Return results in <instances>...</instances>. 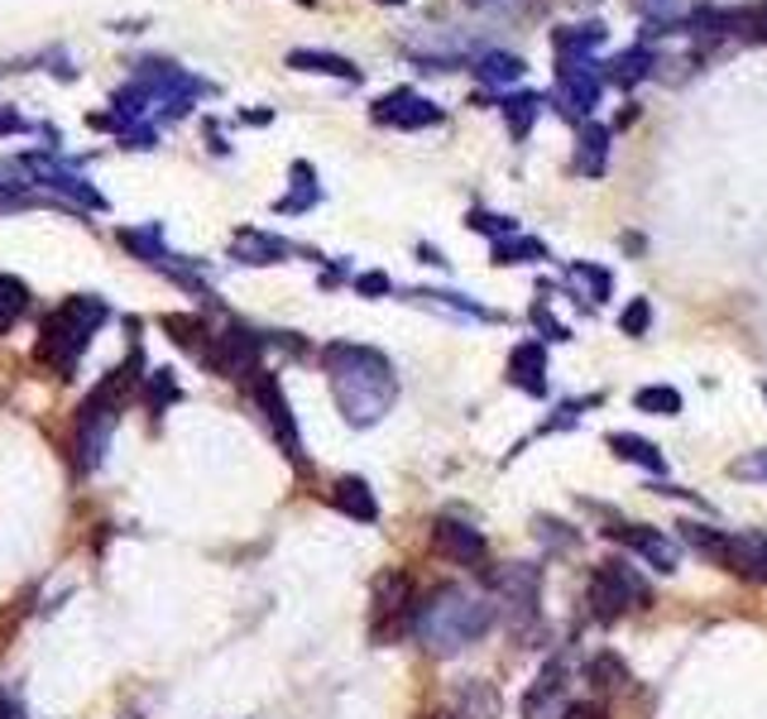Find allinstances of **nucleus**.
<instances>
[{"mask_svg": "<svg viewBox=\"0 0 767 719\" xmlns=\"http://www.w3.org/2000/svg\"><path fill=\"white\" fill-rule=\"evenodd\" d=\"M322 370L326 384H332V398L341 417L351 427H375L383 423V413L399 398V379H393V364L383 350L375 346H355V341H332L322 346Z\"/></svg>", "mask_w": 767, "mask_h": 719, "instance_id": "nucleus-1", "label": "nucleus"}, {"mask_svg": "<svg viewBox=\"0 0 767 719\" xmlns=\"http://www.w3.org/2000/svg\"><path fill=\"white\" fill-rule=\"evenodd\" d=\"M499 605L485 595L466 591V585H436V591L418 595V614H413V638L432 658H456L470 643L494 629Z\"/></svg>", "mask_w": 767, "mask_h": 719, "instance_id": "nucleus-2", "label": "nucleus"}, {"mask_svg": "<svg viewBox=\"0 0 767 719\" xmlns=\"http://www.w3.org/2000/svg\"><path fill=\"white\" fill-rule=\"evenodd\" d=\"M105 322H111V307H105L101 297H91V293L68 297V303H58L44 322H38L34 360L58 379H73L77 364L87 356V346H91V336H97Z\"/></svg>", "mask_w": 767, "mask_h": 719, "instance_id": "nucleus-3", "label": "nucleus"}, {"mask_svg": "<svg viewBox=\"0 0 767 719\" xmlns=\"http://www.w3.org/2000/svg\"><path fill=\"white\" fill-rule=\"evenodd\" d=\"M653 605V585L643 581L624 561H600L586 575V609L594 623H619L629 609H647Z\"/></svg>", "mask_w": 767, "mask_h": 719, "instance_id": "nucleus-4", "label": "nucleus"}, {"mask_svg": "<svg viewBox=\"0 0 767 719\" xmlns=\"http://www.w3.org/2000/svg\"><path fill=\"white\" fill-rule=\"evenodd\" d=\"M489 585L499 591V609H504L513 633H533L542 619V566L537 561H509L504 571L489 575Z\"/></svg>", "mask_w": 767, "mask_h": 719, "instance_id": "nucleus-5", "label": "nucleus"}, {"mask_svg": "<svg viewBox=\"0 0 767 719\" xmlns=\"http://www.w3.org/2000/svg\"><path fill=\"white\" fill-rule=\"evenodd\" d=\"M249 398L259 403L264 423H269L274 441H279V451L288 456V461H293V470H308V456H302V437H298V417H293V408H288V394H284L279 374L259 370L255 379H249Z\"/></svg>", "mask_w": 767, "mask_h": 719, "instance_id": "nucleus-6", "label": "nucleus"}, {"mask_svg": "<svg viewBox=\"0 0 767 719\" xmlns=\"http://www.w3.org/2000/svg\"><path fill=\"white\" fill-rule=\"evenodd\" d=\"M413 614H418L413 581H408L403 571L379 575V581H375V623H369L375 643H389V638H399L403 629L413 633Z\"/></svg>", "mask_w": 767, "mask_h": 719, "instance_id": "nucleus-7", "label": "nucleus"}, {"mask_svg": "<svg viewBox=\"0 0 767 719\" xmlns=\"http://www.w3.org/2000/svg\"><path fill=\"white\" fill-rule=\"evenodd\" d=\"M264 336L259 332H249V326L241 322H231L226 332L211 341V356H207V370L211 374H221V379H255L264 370Z\"/></svg>", "mask_w": 767, "mask_h": 719, "instance_id": "nucleus-8", "label": "nucleus"}, {"mask_svg": "<svg viewBox=\"0 0 767 719\" xmlns=\"http://www.w3.org/2000/svg\"><path fill=\"white\" fill-rule=\"evenodd\" d=\"M432 552L442 557V561H452V566H475V571H485L489 542H485V532L475 528L470 518L442 514V518H432Z\"/></svg>", "mask_w": 767, "mask_h": 719, "instance_id": "nucleus-9", "label": "nucleus"}, {"mask_svg": "<svg viewBox=\"0 0 767 719\" xmlns=\"http://www.w3.org/2000/svg\"><path fill=\"white\" fill-rule=\"evenodd\" d=\"M604 538L619 542L624 552H638L647 566L663 571V575H671L681 566V547H677V538H667L663 528H647V523H610Z\"/></svg>", "mask_w": 767, "mask_h": 719, "instance_id": "nucleus-10", "label": "nucleus"}, {"mask_svg": "<svg viewBox=\"0 0 767 719\" xmlns=\"http://www.w3.org/2000/svg\"><path fill=\"white\" fill-rule=\"evenodd\" d=\"M523 719H562L571 715V682H566V666L562 662H547L537 672V682L523 690Z\"/></svg>", "mask_w": 767, "mask_h": 719, "instance_id": "nucleus-11", "label": "nucleus"}, {"mask_svg": "<svg viewBox=\"0 0 767 719\" xmlns=\"http://www.w3.org/2000/svg\"><path fill=\"white\" fill-rule=\"evenodd\" d=\"M557 97H562V111L590 115V106L600 101V72H594L590 58H562V68H557Z\"/></svg>", "mask_w": 767, "mask_h": 719, "instance_id": "nucleus-12", "label": "nucleus"}, {"mask_svg": "<svg viewBox=\"0 0 767 719\" xmlns=\"http://www.w3.org/2000/svg\"><path fill=\"white\" fill-rule=\"evenodd\" d=\"M720 566L730 575H738V581L767 585V538H763V532H730Z\"/></svg>", "mask_w": 767, "mask_h": 719, "instance_id": "nucleus-13", "label": "nucleus"}, {"mask_svg": "<svg viewBox=\"0 0 767 719\" xmlns=\"http://www.w3.org/2000/svg\"><path fill=\"white\" fill-rule=\"evenodd\" d=\"M375 121L379 125H399V130H422V125H436L442 121V111L432 106V101H422L418 91H389V97L375 101Z\"/></svg>", "mask_w": 767, "mask_h": 719, "instance_id": "nucleus-14", "label": "nucleus"}, {"mask_svg": "<svg viewBox=\"0 0 767 719\" xmlns=\"http://www.w3.org/2000/svg\"><path fill=\"white\" fill-rule=\"evenodd\" d=\"M509 384L527 398H547V341H519L509 356Z\"/></svg>", "mask_w": 767, "mask_h": 719, "instance_id": "nucleus-15", "label": "nucleus"}, {"mask_svg": "<svg viewBox=\"0 0 767 719\" xmlns=\"http://www.w3.org/2000/svg\"><path fill=\"white\" fill-rule=\"evenodd\" d=\"M288 255V245L279 235L269 231H255V226H241L231 235V259H241V265H279Z\"/></svg>", "mask_w": 767, "mask_h": 719, "instance_id": "nucleus-16", "label": "nucleus"}, {"mask_svg": "<svg viewBox=\"0 0 767 719\" xmlns=\"http://www.w3.org/2000/svg\"><path fill=\"white\" fill-rule=\"evenodd\" d=\"M332 504L355 523H379V499H375V490H369V480H360V475H341L332 485Z\"/></svg>", "mask_w": 767, "mask_h": 719, "instance_id": "nucleus-17", "label": "nucleus"}, {"mask_svg": "<svg viewBox=\"0 0 767 719\" xmlns=\"http://www.w3.org/2000/svg\"><path fill=\"white\" fill-rule=\"evenodd\" d=\"M610 451L619 456V461H629V465H638V470H647V475H657L663 480L667 475V456L653 447L647 437H638V431H610Z\"/></svg>", "mask_w": 767, "mask_h": 719, "instance_id": "nucleus-18", "label": "nucleus"}, {"mask_svg": "<svg viewBox=\"0 0 767 719\" xmlns=\"http://www.w3.org/2000/svg\"><path fill=\"white\" fill-rule=\"evenodd\" d=\"M158 326H164V332L174 336V346H178V350H188L192 360H202V364H207L211 341H216V336L207 332V322H202V317H188V312H168V317L158 322Z\"/></svg>", "mask_w": 767, "mask_h": 719, "instance_id": "nucleus-19", "label": "nucleus"}, {"mask_svg": "<svg viewBox=\"0 0 767 719\" xmlns=\"http://www.w3.org/2000/svg\"><path fill=\"white\" fill-rule=\"evenodd\" d=\"M111 431L115 423H105V417H97V423H77V437H73V461L82 475H91L101 461H105V447H111Z\"/></svg>", "mask_w": 767, "mask_h": 719, "instance_id": "nucleus-20", "label": "nucleus"}, {"mask_svg": "<svg viewBox=\"0 0 767 719\" xmlns=\"http://www.w3.org/2000/svg\"><path fill=\"white\" fill-rule=\"evenodd\" d=\"M452 715L456 719H499V690L489 682H466L456 690Z\"/></svg>", "mask_w": 767, "mask_h": 719, "instance_id": "nucleus-21", "label": "nucleus"}, {"mask_svg": "<svg viewBox=\"0 0 767 719\" xmlns=\"http://www.w3.org/2000/svg\"><path fill=\"white\" fill-rule=\"evenodd\" d=\"M288 68H298V72H326V77H341V82H360V68H355L351 58L316 54V48H293V54H288Z\"/></svg>", "mask_w": 767, "mask_h": 719, "instance_id": "nucleus-22", "label": "nucleus"}, {"mask_svg": "<svg viewBox=\"0 0 767 719\" xmlns=\"http://www.w3.org/2000/svg\"><path fill=\"white\" fill-rule=\"evenodd\" d=\"M586 682L594 686V690H619V686H629L633 682V672H629V662L619 658V652H594V658L586 662Z\"/></svg>", "mask_w": 767, "mask_h": 719, "instance_id": "nucleus-23", "label": "nucleus"}, {"mask_svg": "<svg viewBox=\"0 0 767 719\" xmlns=\"http://www.w3.org/2000/svg\"><path fill=\"white\" fill-rule=\"evenodd\" d=\"M182 398V389H178V379H174V370H149L144 374V408H149V417L158 423L174 403Z\"/></svg>", "mask_w": 767, "mask_h": 719, "instance_id": "nucleus-24", "label": "nucleus"}, {"mask_svg": "<svg viewBox=\"0 0 767 719\" xmlns=\"http://www.w3.org/2000/svg\"><path fill=\"white\" fill-rule=\"evenodd\" d=\"M566 283L576 288V297L580 303H604V297H614V279H610V269H600V265H571V273H566Z\"/></svg>", "mask_w": 767, "mask_h": 719, "instance_id": "nucleus-25", "label": "nucleus"}, {"mask_svg": "<svg viewBox=\"0 0 767 719\" xmlns=\"http://www.w3.org/2000/svg\"><path fill=\"white\" fill-rule=\"evenodd\" d=\"M681 528V542L686 547H696L700 557H710L720 566V557H724V542H730V532L724 528H715V523H700V518H691V523H677Z\"/></svg>", "mask_w": 767, "mask_h": 719, "instance_id": "nucleus-26", "label": "nucleus"}, {"mask_svg": "<svg viewBox=\"0 0 767 719\" xmlns=\"http://www.w3.org/2000/svg\"><path fill=\"white\" fill-rule=\"evenodd\" d=\"M604 159H610V130L586 125V130H580L576 168H580V173H590V178H600V173H604Z\"/></svg>", "mask_w": 767, "mask_h": 719, "instance_id": "nucleus-27", "label": "nucleus"}, {"mask_svg": "<svg viewBox=\"0 0 767 719\" xmlns=\"http://www.w3.org/2000/svg\"><path fill=\"white\" fill-rule=\"evenodd\" d=\"M316 202H322V188H316L312 164H293V192L279 202V212L284 216H298V212H312Z\"/></svg>", "mask_w": 767, "mask_h": 719, "instance_id": "nucleus-28", "label": "nucleus"}, {"mask_svg": "<svg viewBox=\"0 0 767 719\" xmlns=\"http://www.w3.org/2000/svg\"><path fill=\"white\" fill-rule=\"evenodd\" d=\"M633 408L638 413H647V417H681V394L671 384H647V389H638L633 394Z\"/></svg>", "mask_w": 767, "mask_h": 719, "instance_id": "nucleus-29", "label": "nucleus"}, {"mask_svg": "<svg viewBox=\"0 0 767 719\" xmlns=\"http://www.w3.org/2000/svg\"><path fill=\"white\" fill-rule=\"evenodd\" d=\"M24 312H30V288H24L15 273H0V336H5Z\"/></svg>", "mask_w": 767, "mask_h": 719, "instance_id": "nucleus-30", "label": "nucleus"}, {"mask_svg": "<svg viewBox=\"0 0 767 719\" xmlns=\"http://www.w3.org/2000/svg\"><path fill=\"white\" fill-rule=\"evenodd\" d=\"M547 259V245L533 240V235H504L494 240V265H537Z\"/></svg>", "mask_w": 767, "mask_h": 719, "instance_id": "nucleus-31", "label": "nucleus"}, {"mask_svg": "<svg viewBox=\"0 0 767 719\" xmlns=\"http://www.w3.org/2000/svg\"><path fill=\"white\" fill-rule=\"evenodd\" d=\"M600 38H604L600 24H566V30H557V38H552V44H557L562 58H586L590 48L600 44Z\"/></svg>", "mask_w": 767, "mask_h": 719, "instance_id": "nucleus-32", "label": "nucleus"}, {"mask_svg": "<svg viewBox=\"0 0 767 719\" xmlns=\"http://www.w3.org/2000/svg\"><path fill=\"white\" fill-rule=\"evenodd\" d=\"M475 77H480V82H519V77H523V58H513V54H485L480 63H475Z\"/></svg>", "mask_w": 767, "mask_h": 719, "instance_id": "nucleus-33", "label": "nucleus"}, {"mask_svg": "<svg viewBox=\"0 0 767 719\" xmlns=\"http://www.w3.org/2000/svg\"><path fill=\"white\" fill-rule=\"evenodd\" d=\"M647 68H653V54H647V48H629V54H619L610 63V77L619 87H633V82H643V77H647Z\"/></svg>", "mask_w": 767, "mask_h": 719, "instance_id": "nucleus-34", "label": "nucleus"}, {"mask_svg": "<svg viewBox=\"0 0 767 719\" xmlns=\"http://www.w3.org/2000/svg\"><path fill=\"white\" fill-rule=\"evenodd\" d=\"M422 297L427 307H442V312H452V317H475V322H489V312L480 303H470V297H460V293H413Z\"/></svg>", "mask_w": 767, "mask_h": 719, "instance_id": "nucleus-35", "label": "nucleus"}, {"mask_svg": "<svg viewBox=\"0 0 767 719\" xmlns=\"http://www.w3.org/2000/svg\"><path fill=\"white\" fill-rule=\"evenodd\" d=\"M537 111H542V101L537 97H513V101H504V115H509V130L513 135H527L533 130V121H537Z\"/></svg>", "mask_w": 767, "mask_h": 719, "instance_id": "nucleus-36", "label": "nucleus"}, {"mask_svg": "<svg viewBox=\"0 0 767 719\" xmlns=\"http://www.w3.org/2000/svg\"><path fill=\"white\" fill-rule=\"evenodd\" d=\"M647 326H653V303L647 297H633L624 307V317H619V332L624 336H647Z\"/></svg>", "mask_w": 767, "mask_h": 719, "instance_id": "nucleus-37", "label": "nucleus"}, {"mask_svg": "<svg viewBox=\"0 0 767 719\" xmlns=\"http://www.w3.org/2000/svg\"><path fill=\"white\" fill-rule=\"evenodd\" d=\"M537 538H542V547H552V552H566V547H576V532L566 528L562 518H537Z\"/></svg>", "mask_w": 767, "mask_h": 719, "instance_id": "nucleus-38", "label": "nucleus"}, {"mask_svg": "<svg viewBox=\"0 0 767 719\" xmlns=\"http://www.w3.org/2000/svg\"><path fill=\"white\" fill-rule=\"evenodd\" d=\"M633 10H638V15H647V20L657 24V30L667 34V20L681 15V0H633Z\"/></svg>", "mask_w": 767, "mask_h": 719, "instance_id": "nucleus-39", "label": "nucleus"}, {"mask_svg": "<svg viewBox=\"0 0 767 719\" xmlns=\"http://www.w3.org/2000/svg\"><path fill=\"white\" fill-rule=\"evenodd\" d=\"M470 231H485V235H494V240L519 235V226H513L509 216H489V212H470Z\"/></svg>", "mask_w": 767, "mask_h": 719, "instance_id": "nucleus-40", "label": "nucleus"}, {"mask_svg": "<svg viewBox=\"0 0 767 719\" xmlns=\"http://www.w3.org/2000/svg\"><path fill=\"white\" fill-rule=\"evenodd\" d=\"M730 475L734 480H763V485H767V451H748L744 461L730 465Z\"/></svg>", "mask_w": 767, "mask_h": 719, "instance_id": "nucleus-41", "label": "nucleus"}, {"mask_svg": "<svg viewBox=\"0 0 767 719\" xmlns=\"http://www.w3.org/2000/svg\"><path fill=\"white\" fill-rule=\"evenodd\" d=\"M355 293H360V297H383V293H393V279H389V273H379V269L355 273Z\"/></svg>", "mask_w": 767, "mask_h": 719, "instance_id": "nucleus-42", "label": "nucleus"}, {"mask_svg": "<svg viewBox=\"0 0 767 719\" xmlns=\"http://www.w3.org/2000/svg\"><path fill=\"white\" fill-rule=\"evenodd\" d=\"M533 322H537V332H552V336H547V341H571V332H566V326H562L557 317H552V312H547V307H542V303L533 307Z\"/></svg>", "mask_w": 767, "mask_h": 719, "instance_id": "nucleus-43", "label": "nucleus"}, {"mask_svg": "<svg viewBox=\"0 0 767 719\" xmlns=\"http://www.w3.org/2000/svg\"><path fill=\"white\" fill-rule=\"evenodd\" d=\"M24 130H34L30 121H24L20 111H10V106H0V135H24Z\"/></svg>", "mask_w": 767, "mask_h": 719, "instance_id": "nucleus-44", "label": "nucleus"}, {"mask_svg": "<svg viewBox=\"0 0 767 719\" xmlns=\"http://www.w3.org/2000/svg\"><path fill=\"white\" fill-rule=\"evenodd\" d=\"M744 24H748L753 34H763V38H767V0H758V5L748 10V15H744Z\"/></svg>", "mask_w": 767, "mask_h": 719, "instance_id": "nucleus-45", "label": "nucleus"}, {"mask_svg": "<svg viewBox=\"0 0 767 719\" xmlns=\"http://www.w3.org/2000/svg\"><path fill=\"white\" fill-rule=\"evenodd\" d=\"M470 5H489V0H470Z\"/></svg>", "mask_w": 767, "mask_h": 719, "instance_id": "nucleus-46", "label": "nucleus"}, {"mask_svg": "<svg viewBox=\"0 0 767 719\" xmlns=\"http://www.w3.org/2000/svg\"><path fill=\"white\" fill-rule=\"evenodd\" d=\"M763 394H767V384H763Z\"/></svg>", "mask_w": 767, "mask_h": 719, "instance_id": "nucleus-47", "label": "nucleus"}]
</instances>
